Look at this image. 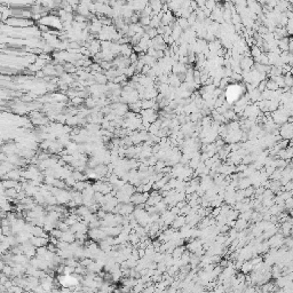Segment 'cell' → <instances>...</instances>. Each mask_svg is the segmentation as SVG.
<instances>
[{"instance_id":"cell-1","label":"cell","mask_w":293,"mask_h":293,"mask_svg":"<svg viewBox=\"0 0 293 293\" xmlns=\"http://www.w3.org/2000/svg\"><path fill=\"white\" fill-rule=\"evenodd\" d=\"M252 54L254 55L256 57H258L259 55L261 54V52H260V49H259V48H258V47L256 46V47H253V49H252Z\"/></svg>"}]
</instances>
